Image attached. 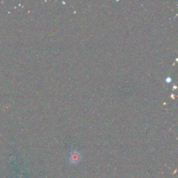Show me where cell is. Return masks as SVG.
<instances>
[{
    "label": "cell",
    "mask_w": 178,
    "mask_h": 178,
    "mask_svg": "<svg viewBox=\"0 0 178 178\" xmlns=\"http://www.w3.org/2000/svg\"><path fill=\"white\" fill-rule=\"evenodd\" d=\"M81 159V155L80 154V152L77 151V150H74V151L71 152L69 158L70 162L71 164H78Z\"/></svg>",
    "instance_id": "6da1fadb"
},
{
    "label": "cell",
    "mask_w": 178,
    "mask_h": 178,
    "mask_svg": "<svg viewBox=\"0 0 178 178\" xmlns=\"http://www.w3.org/2000/svg\"><path fill=\"white\" fill-rule=\"evenodd\" d=\"M167 79H168V80H166V81H168V82H170V81H171V78H170V77H168V78H167Z\"/></svg>",
    "instance_id": "7a4b0ae2"
}]
</instances>
